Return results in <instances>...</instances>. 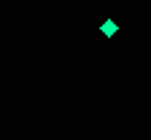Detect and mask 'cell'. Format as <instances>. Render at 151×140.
Here are the masks:
<instances>
[{
	"instance_id": "6da1fadb",
	"label": "cell",
	"mask_w": 151,
	"mask_h": 140,
	"mask_svg": "<svg viewBox=\"0 0 151 140\" xmlns=\"http://www.w3.org/2000/svg\"><path fill=\"white\" fill-rule=\"evenodd\" d=\"M103 32L105 35H113V32H116V24H113V22H105L103 24Z\"/></svg>"
}]
</instances>
